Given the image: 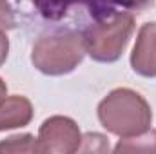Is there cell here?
Wrapping results in <instances>:
<instances>
[{
  "label": "cell",
  "mask_w": 156,
  "mask_h": 154,
  "mask_svg": "<svg viewBox=\"0 0 156 154\" xmlns=\"http://www.w3.org/2000/svg\"><path fill=\"white\" fill-rule=\"evenodd\" d=\"M98 120L109 132L129 138L149 131L153 113L138 93L131 89H115L100 102Z\"/></svg>",
  "instance_id": "6da1fadb"
},
{
  "label": "cell",
  "mask_w": 156,
  "mask_h": 154,
  "mask_svg": "<svg viewBox=\"0 0 156 154\" xmlns=\"http://www.w3.org/2000/svg\"><path fill=\"white\" fill-rule=\"evenodd\" d=\"M133 31L134 18L127 11H120L111 18L94 22L82 35L85 53L96 62H115L125 51Z\"/></svg>",
  "instance_id": "7a4b0ae2"
},
{
  "label": "cell",
  "mask_w": 156,
  "mask_h": 154,
  "mask_svg": "<svg viewBox=\"0 0 156 154\" xmlns=\"http://www.w3.org/2000/svg\"><path fill=\"white\" fill-rule=\"evenodd\" d=\"M85 54L83 40L78 33H60L42 37L33 47V65L49 76L71 73Z\"/></svg>",
  "instance_id": "3957f363"
},
{
  "label": "cell",
  "mask_w": 156,
  "mask_h": 154,
  "mask_svg": "<svg viewBox=\"0 0 156 154\" xmlns=\"http://www.w3.org/2000/svg\"><path fill=\"white\" fill-rule=\"evenodd\" d=\"M35 7L45 20L58 22L66 18L71 11L83 9L94 22L105 20L120 13V7L125 11V0H33Z\"/></svg>",
  "instance_id": "277c9868"
},
{
  "label": "cell",
  "mask_w": 156,
  "mask_h": 154,
  "mask_svg": "<svg viewBox=\"0 0 156 154\" xmlns=\"http://www.w3.org/2000/svg\"><path fill=\"white\" fill-rule=\"evenodd\" d=\"M38 152H76L82 143L78 125L66 116H53L40 127L37 138Z\"/></svg>",
  "instance_id": "5b68a950"
},
{
  "label": "cell",
  "mask_w": 156,
  "mask_h": 154,
  "mask_svg": "<svg viewBox=\"0 0 156 154\" xmlns=\"http://www.w3.org/2000/svg\"><path fill=\"white\" fill-rule=\"evenodd\" d=\"M131 65L142 76H156V22H149L140 29L131 54Z\"/></svg>",
  "instance_id": "8992f818"
},
{
  "label": "cell",
  "mask_w": 156,
  "mask_h": 154,
  "mask_svg": "<svg viewBox=\"0 0 156 154\" xmlns=\"http://www.w3.org/2000/svg\"><path fill=\"white\" fill-rule=\"evenodd\" d=\"M33 118V105L24 96H9L0 103V131L26 127Z\"/></svg>",
  "instance_id": "52a82bcc"
},
{
  "label": "cell",
  "mask_w": 156,
  "mask_h": 154,
  "mask_svg": "<svg viewBox=\"0 0 156 154\" xmlns=\"http://www.w3.org/2000/svg\"><path fill=\"white\" fill-rule=\"evenodd\" d=\"M115 152H156V131L149 129L142 134L120 140Z\"/></svg>",
  "instance_id": "ba28073f"
},
{
  "label": "cell",
  "mask_w": 156,
  "mask_h": 154,
  "mask_svg": "<svg viewBox=\"0 0 156 154\" xmlns=\"http://www.w3.org/2000/svg\"><path fill=\"white\" fill-rule=\"evenodd\" d=\"M0 152H38V145L31 134L11 136L0 142Z\"/></svg>",
  "instance_id": "9c48e42d"
},
{
  "label": "cell",
  "mask_w": 156,
  "mask_h": 154,
  "mask_svg": "<svg viewBox=\"0 0 156 154\" xmlns=\"http://www.w3.org/2000/svg\"><path fill=\"white\" fill-rule=\"evenodd\" d=\"M15 27V15L7 0H0V29Z\"/></svg>",
  "instance_id": "30bf717a"
},
{
  "label": "cell",
  "mask_w": 156,
  "mask_h": 154,
  "mask_svg": "<svg viewBox=\"0 0 156 154\" xmlns=\"http://www.w3.org/2000/svg\"><path fill=\"white\" fill-rule=\"evenodd\" d=\"M153 4V0H125V9L131 11H144Z\"/></svg>",
  "instance_id": "8fae6325"
},
{
  "label": "cell",
  "mask_w": 156,
  "mask_h": 154,
  "mask_svg": "<svg viewBox=\"0 0 156 154\" xmlns=\"http://www.w3.org/2000/svg\"><path fill=\"white\" fill-rule=\"evenodd\" d=\"M7 51H9V40H7V37H5V33L0 29V65L5 62Z\"/></svg>",
  "instance_id": "7c38bea8"
},
{
  "label": "cell",
  "mask_w": 156,
  "mask_h": 154,
  "mask_svg": "<svg viewBox=\"0 0 156 154\" xmlns=\"http://www.w3.org/2000/svg\"><path fill=\"white\" fill-rule=\"evenodd\" d=\"M5 96H7V85H5V82L0 78V103L5 100Z\"/></svg>",
  "instance_id": "4fadbf2b"
}]
</instances>
